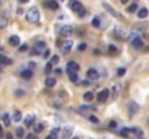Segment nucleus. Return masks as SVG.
Segmentation results:
<instances>
[{"label": "nucleus", "instance_id": "nucleus-22", "mask_svg": "<svg viewBox=\"0 0 149 139\" xmlns=\"http://www.w3.org/2000/svg\"><path fill=\"white\" fill-rule=\"evenodd\" d=\"M2 120H3V123H4V126H10V117H9L7 113H3L2 115Z\"/></svg>", "mask_w": 149, "mask_h": 139}, {"label": "nucleus", "instance_id": "nucleus-28", "mask_svg": "<svg viewBox=\"0 0 149 139\" xmlns=\"http://www.w3.org/2000/svg\"><path fill=\"white\" fill-rule=\"evenodd\" d=\"M42 131H43V125H42V123H38V125L35 126V135L36 133H41Z\"/></svg>", "mask_w": 149, "mask_h": 139}, {"label": "nucleus", "instance_id": "nucleus-5", "mask_svg": "<svg viewBox=\"0 0 149 139\" xmlns=\"http://www.w3.org/2000/svg\"><path fill=\"white\" fill-rule=\"evenodd\" d=\"M94 110V107H90V106H80L78 109H77V112L80 113V115H83V116H87L88 117L90 116V113Z\"/></svg>", "mask_w": 149, "mask_h": 139}, {"label": "nucleus", "instance_id": "nucleus-43", "mask_svg": "<svg viewBox=\"0 0 149 139\" xmlns=\"http://www.w3.org/2000/svg\"><path fill=\"white\" fill-rule=\"evenodd\" d=\"M26 139H36V135L35 133H29V135H26Z\"/></svg>", "mask_w": 149, "mask_h": 139}, {"label": "nucleus", "instance_id": "nucleus-40", "mask_svg": "<svg viewBox=\"0 0 149 139\" xmlns=\"http://www.w3.org/2000/svg\"><path fill=\"white\" fill-rule=\"evenodd\" d=\"M88 119L91 120L93 123H98V119H97V117H96V116H91V115H90V116H88Z\"/></svg>", "mask_w": 149, "mask_h": 139}, {"label": "nucleus", "instance_id": "nucleus-11", "mask_svg": "<svg viewBox=\"0 0 149 139\" xmlns=\"http://www.w3.org/2000/svg\"><path fill=\"white\" fill-rule=\"evenodd\" d=\"M98 77H100V74H98L97 70L90 68L88 71H87V78H88V80H97Z\"/></svg>", "mask_w": 149, "mask_h": 139}, {"label": "nucleus", "instance_id": "nucleus-3", "mask_svg": "<svg viewBox=\"0 0 149 139\" xmlns=\"http://www.w3.org/2000/svg\"><path fill=\"white\" fill-rule=\"evenodd\" d=\"M103 7L106 9V10H107L109 13L111 15V16H114V17H116V19H119V20H122V19H123V17H122V15H120V13H119V12H117L114 7H111V6L109 5V3H103Z\"/></svg>", "mask_w": 149, "mask_h": 139}, {"label": "nucleus", "instance_id": "nucleus-41", "mask_svg": "<svg viewBox=\"0 0 149 139\" xmlns=\"http://www.w3.org/2000/svg\"><path fill=\"white\" fill-rule=\"evenodd\" d=\"M78 49H80V51H85V49H87V44H80Z\"/></svg>", "mask_w": 149, "mask_h": 139}, {"label": "nucleus", "instance_id": "nucleus-37", "mask_svg": "<svg viewBox=\"0 0 149 139\" xmlns=\"http://www.w3.org/2000/svg\"><path fill=\"white\" fill-rule=\"evenodd\" d=\"M116 125H117V123L114 122V120H111V122L109 123V129H111V131H113V129H116Z\"/></svg>", "mask_w": 149, "mask_h": 139}, {"label": "nucleus", "instance_id": "nucleus-33", "mask_svg": "<svg viewBox=\"0 0 149 139\" xmlns=\"http://www.w3.org/2000/svg\"><path fill=\"white\" fill-rule=\"evenodd\" d=\"M20 119H22V115H20L19 112H15V115H13V120H15V122H19Z\"/></svg>", "mask_w": 149, "mask_h": 139}, {"label": "nucleus", "instance_id": "nucleus-26", "mask_svg": "<svg viewBox=\"0 0 149 139\" xmlns=\"http://www.w3.org/2000/svg\"><path fill=\"white\" fill-rule=\"evenodd\" d=\"M128 12H129V13H135V12H138V3L130 5L129 7H128Z\"/></svg>", "mask_w": 149, "mask_h": 139}, {"label": "nucleus", "instance_id": "nucleus-9", "mask_svg": "<svg viewBox=\"0 0 149 139\" xmlns=\"http://www.w3.org/2000/svg\"><path fill=\"white\" fill-rule=\"evenodd\" d=\"M71 48H73V41H65V42H62V45H61V51L64 52V54H68V52L71 51Z\"/></svg>", "mask_w": 149, "mask_h": 139}, {"label": "nucleus", "instance_id": "nucleus-31", "mask_svg": "<svg viewBox=\"0 0 149 139\" xmlns=\"http://www.w3.org/2000/svg\"><path fill=\"white\" fill-rule=\"evenodd\" d=\"M16 133H17V136H19V138H23V136H25V131H23V128H17Z\"/></svg>", "mask_w": 149, "mask_h": 139}, {"label": "nucleus", "instance_id": "nucleus-47", "mask_svg": "<svg viewBox=\"0 0 149 139\" xmlns=\"http://www.w3.org/2000/svg\"><path fill=\"white\" fill-rule=\"evenodd\" d=\"M119 2H120V3H123V5H126V3L129 2V0H119Z\"/></svg>", "mask_w": 149, "mask_h": 139}, {"label": "nucleus", "instance_id": "nucleus-10", "mask_svg": "<svg viewBox=\"0 0 149 139\" xmlns=\"http://www.w3.org/2000/svg\"><path fill=\"white\" fill-rule=\"evenodd\" d=\"M45 7L51 9V10H58V7H60V5H58V2H55V0H46L45 2Z\"/></svg>", "mask_w": 149, "mask_h": 139}, {"label": "nucleus", "instance_id": "nucleus-36", "mask_svg": "<svg viewBox=\"0 0 149 139\" xmlns=\"http://www.w3.org/2000/svg\"><path fill=\"white\" fill-rule=\"evenodd\" d=\"M109 52H110V54H116V52H117V48H116L114 45H110V46H109Z\"/></svg>", "mask_w": 149, "mask_h": 139}, {"label": "nucleus", "instance_id": "nucleus-48", "mask_svg": "<svg viewBox=\"0 0 149 139\" xmlns=\"http://www.w3.org/2000/svg\"><path fill=\"white\" fill-rule=\"evenodd\" d=\"M29 0H19V3H28Z\"/></svg>", "mask_w": 149, "mask_h": 139}, {"label": "nucleus", "instance_id": "nucleus-25", "mask_svg": "<svg viewBox=\"0 0 149 139\" xmlns=\"http://www.w3.org/2000/svg\"><path fill=\"white\" fill-rule=\"evenodd\" d=\"M129 107H130V113H129V115H130V117H132V116H133V113L138 112V106H136V104L133 103V101H130V103H129Z\"/></svg>", "mask_w": 149, "mask_h": 139}, {"label": "nucleus", "instance_id": "nucleus-12", "mask_svg": "<svg viewBox=\"0 0 149 139\" xmlns=\"http://www.w3.org/2000/svg\"><path fill=\"white\" fill-rule=\"evenodd\" d=\"M9 23V17L6 13H0V29H4Z\"/></svg>", "mask_w": 149, "mask_h": 139}, {"label": "nucleus", "instance_id": "nucleus-21", "mask_svg": "<svg viewBox=\"0 0 149 139\" xmlns=\"http://www.w3.org/2000/svg\"><path fill=\"white\" fill-rule=\"evenodd\" d=\"M33 122H35V116H33V115H29L26 119H25V125H26V128H29V126L32 125Z\"/></svg>", "mask_w": 149, "mask_h": 139}, {"label": "nucleus", "instance_id": "nucleus-24", "mask_svg": "<svg viewBox=\"0 0 149 139\" xmlns=\"http://www.w3.org/2000/svg\"><path fill=\"white\" fill-rule=\"evenodd\" d=\"M58 133H60V129L57 128V129H54V131H52L51 133L48 135V136H46V139H57V135H58Z\"/></svg>", "mask_w": 149, "mask_h": 139}, {"label": "nucleus", "instance_id": "nucleus-20", "mask_svg": "<svg viewBox=\"0 0 149 139\" xmlns=\"http://www.w3.org/2000/svg\"><path fill=\"white\" fill-rule=\"evenodd\" d=\"M55 83H57V80H55V78H52V77H48V78L45 80V86H46V87H49V88H51V87H54V86H55Z\"/></svg>", "mask_w": 149, "mask_h": 139}, {"label": "nucleus", "instance_id": "nucleus-18", "mask_svg": "<svg viewBox=\"0 0 149 139\" xmlns=\"http://www.w3.org/2000/svg\"><path fill=\"white\" fill-rule=\"evenodd\" d=\"M148 9H145V7H142V9H139L138 10V17L139 19H145V17H148Z\"/></svg>", "mask_w": 149, "mask_h": 139}, {"label": "nucleus", "instance_id": "nucleus-2", "mask_svg": "<svg viewBox=\"0 0 149 139\" xmlns=\"http://www.w3.org/2000/svg\"><path fill=\"white\" fill-rule=\"evenodd\" d=\"M45 42L43 41H38L35 45L32 46V49H30V55H41L43 54V51H45Z\"/></svg>", "mask_w": 149, "mask_h": 139}, {"label": "nucleus", "instance_id": "nucleus-45", "mask_svg": "<svg viewBox=\"0 0 149 139\" xmlns=\"http://www.w3.org/2000/svg\"><path fill=\"white\" fill-rule=\"evenodd\" d=\"M6 138H7V139H13V136H12V133H7V135H6Z\"/></svg>", "mask_w": 149, "mask_h": 139}, {"label": "nucleus", "instance_id": "nucleus-29", "mask_svg": "<svg viewBox=\"0 0 149 139\" xmlns=\"http://www.w3.org/2000/svg\"><path fill=\"white\" fill-rule=\"evenodd\" d=\"M120 135H122L123 138H129V139H130V135H129V131H128V128L122 129V131H120Z\"/></svg>", "mask_w": 149, "mask_h": 139}, {"label": "nucleus", "instance_id": "nucleus-6", "mask_svg": "<svg viewBox=\"0 0 149 139\" xmlns=\"http://www.w3.org/2000/svg\"><path fill=\"white\" fill-rule=\"evenodd\" d=\"M70 7L73 9L75 13H78L80 10H83V9H84V7H83V5L78 2V0H70Z\"/></svg>", "mask_w": 149, "mask_h": 139}, {"label": "nucleus", "instance_id": "nucleus-39", "mask_svg": "<svg viewBox=\"0 0 149 139\" xmlns=\"http://www.w3.org/2000/svg\"><path fill=\"white\" fill-rule=\"evenodd\" d=\"M125 73H126V70H125V68H119V71H117V75L122 77V75H125Z\"/></svg>", "mask_w": 149, "mask_h": 139}, {"label": "nucleus", "instance_id": "nucleus-34", "mask_svg": "<svg viewBox=\"0 0 149 139\" xmlns=\"http://www.w3.org/2000/svg\"><path fill=\"white\" fill-rule=\"evenodd\" d=\"M113 93H114L113 98H117V97H119V86H114V88H113Z\"/></svg>", "mask_w": 149, "mask_h": 139}, {"label": "nucleus", "instance_id": "nucleus-42", "mask_svg": "<svg viewBox=\"0 0 149 139\" xmlns=\"http://www.w3.org/2000/svg\"><path fill=\"white\" fill-rule=\"evenodd\" d=\"M19 51H20V52L28 51V45H20V46H19Z\"/></svg>", "mask_w": 149, "mask_h": 139}, {"label": "nucleus", "instance_id": "nucleus-8", "mask_svg": "<svg viewBox=\"0 0 149 139\" xmlns=\"http://www.w3.org/2000/svg\"><path fill=\"white\" fill-rule=\"evenodd\" d=\"M128 131H129V135H130V139H133V138H141L142 136V131L139 128H128Z\"/></svg>", "mask_w": 149, "mask_h": 139}, {"label": "nucleus", "instance_id": "nucleus-13", "mask_svg": "<svg viewBox=\"0 0 149 139\" xmlns=\"http://www.w3.org/2000/svg\"><path fill=\"white\" fill-rule=\"evenodd\" d=\"M9 44H10L12 46H19L20 45V39L17 35H12L10 38H9Z\"/></svg>", "mask_w": 149, "mask_h": 139}, {"label": "nucleus", "instance_id": "nucleus-38", "mask_svg": "<svg viewBox=\"0 0 149 139\" xmlns=\"http://www.w3.org/2000/svg\"><path fill=\"white\" fill-rule=\"evenodd\" d=\"M23 94H25L23 90H16V93H15V96H16V97H22Z\"/></svg>", "mask_w": 149, "mask_h": 139}, {"label": "nucleus", "instance_id": "nucleus-32", "mask_svg": "<svg viewBox=\"0 0 149 139\" xmlns=\"http://www.w3.org/2000/svg\"><path fill=\"white\" fill-rule=\"evenodd\" d=\"M58 62H60V57H58V55H54V57L51 58V64L54 65V64H58Z\"/></svg>", "mask_w": 149, "mask_h": 139}, {"label": "nucleus", "instance_id": "nucleus-46", "mask_svg": "<svg viewBox=\"0 0 149 139\" xmlns=\"http://www.w3.org/2000/svg\"><path fill=\"white\" fill-rule=\"evenodd\" d=\"M0 138H3V129H2V125H0Z\"/></svg>", "mask_w": 149, "mask_h": 139}, {"label": "nucleus", "instance_id": "nucleus-30", "mask_svg": "<svg viewBox=\"0 0 149 139\" xmlns=\"http://www.w3.org/2000/svg\"><path fill=\"white\" fill-rule=\"evenodd\" d=\"M51 71H52V64L48 62L46 64V67H45V74L48 75V74H51Z\"/></svg>", "mask_w": 149, "mask_h": 139}, {"label": "nucleus", "instance_id": "nucleus-44", "mask_svg": "<svg viewBox=\"0 0 149 139\" xmlns=\"http://www.w3.org/2000/svg\"><path fill=\"white\" fill-rule=\"evenodd\" d=\"M43 57H49V51H48V49H45V52H43Z\"/></svg>", "mask_w": 149, "mask_h": 139}, {"label": "nucleus", "instance_id": "nucleus-7", "mask_svg": "<svg viewBox=\"0 0 149 139\" xmlns=\"http://www.w3.org/2000/svg\"><path fill=\"white\" fill-rule=\"evenodd\" d=\"M109 94H110V91H109L107 88H103L100 93H97V100L100 101V103H103V101H106L109 98Z\"/></svg>", "mask_w": 149, "mask_h": 139}, {"label": "nucleus", "instance_id": "nucleus-17", "mask_svg": "<svg viewBox=\"0 0 149 139\" xmlns=\"http://www.w3.org/2000/svg\"><path fill=\"white\" fill-rule=\"evenodd\" d=\"M67 74H68V77H70V80H71L73 83H77V81H78V74H77V73L67 70Z\"/></svg>", "mask_w": 149, "mask_h": 139}, {"label": "nucleus", "instance_id": "nucleus-1", "mask_svg": "<svg viewBox=\"0 0 149 139\" xmlns=\"http://www.w3.org/2000/svg\"><path fill=\"white\" fill-rule=\"evenodd\" d=\"M26 20L29 23H39V20H41V12L38 10V7H32L28 10Z\"/></svg>", "mask_w": 149, "mask_h": 139}, {"label": "nucleus", "instance_id": "nucleus-4", "mask_svg": "<svg viewBox=\"0 0 149 139\" xmlns=\"http://www.w3.org/2000/svg\"><path fill=\"white\" fill-rule=\"evenodd\" d=\"M73 32H74V29H73V26H71V25H64V26L60 29V35L62 36V38L71 36V35H73Z\"/></svg>", "mask_w": 149, "mask_h": 139}, {"label": "nucleus", "instance_id": "nucleus-49", "mask_svg": "<svg viewBox=\"0 0 149 139\" xmlns=\"http://www.w3.org/2000/svg\"><path fill=\"white\" fill-rule=\"evenodd\" d=\"M2 2H3V0H0V3H2Z\"/></svg>", "mask_w": 149, "mask_h": 139}, {"label": "nucleus", "instance_id": "nucleus-23", "mask_svg": "<svg viewBox=\"0 0 149 139\" xmlns=\"http://www.w3.org/2000/svg\"><path fill=\"white\" fill-rule=\"evenodd\" d=\"M83 98H84L85 101H91L93 98H94V94H93L91 91H87V93H84V96H83Z\"/></svg>", "mask_w": 149, "mask_h": 139}, {"label": "nucleus", "instance_id": "nucleus-27", "mask_svg": "<svg viewBox=\"0 0 149 139\" xmlns=\"http://www.w3.org/2000/svg\"><path fill=\"white\" fill-rule=\"evenodd\" d=\"M91 25H93L94 28H100V17H98V16H96L94 19H93Z\"/></svg>", "mask_w": 149, "mask_h": 139}, {"label": "nucleus", "instance_id": "nucleus-35", "mask_svg": "<svg viewBox=\"0 0 149 139\" xmlns=\"http://www.w3.org/2000/svg\"><path fill=\"white\" fill-rule=\"evenodd\" d=\"M71 132H73V128H68V129H65V131L62 132V135L67 138V136H70V135H71Z\"/></svg>", "mask_w": 149, "mask_h": 139}, {"label": "nucleus", "instance_id": "nucleus-14", "mask_svg": "<svg viewBox=\"0 0 149 139\" xmlns=\"http://www.w3.org/2000/svg\"><path fill=\"white\" fill-rule=\"evenodd\" d=\"M132 45L135 46L136 49H141L142 46H143V41H142V38H139V36H136V38L132 41Z\"/></svg>", "mask_w": 149, "mask_h": 139}, {"label": "nucleus", "instance_id": "nucleus-19", "mask_svg": "<svg viewBox=\"0 0 149 139\" xmlns=\"http://www.w3.org/2000/svg\"><path fill=\"white\" fill-rule=\"evenodd\" d=\"M20 77H22V78H25V80L32 78V70H25V71H22V73H20Z\"/></svg>", "mask_w": 149, "mask_h": 139}, {"label": "nucleus", "instance_id": "nucleus-15", "mask_svg": "<svg viewBox=\"0 0 149 139\" xmlns=\"http://www.w3.org/2000/svg\"><path fill=\"white\" fill-rule=\"evenodd\" d=\"M67 70L70 71H74V73H77V71L80 70V65L77 62H74V61H70V62L67 64Z\"/></svg>", "mask_w": 149, "mask_h": 139}, {"label": "nucleus", "instance_id": "nucleus-16", "mask_svg": "<svg viewBox=\"0 0 149 139\" xmlns=\"http://www.w3.org/2000/svg\"><path fill=\"white\" fill-rule=\"evenodd\" d=\"M12 64V60L7 58L6 55H0V67H4V65H9Z\"/></svg>", "mask_w": 149, "mask_h": 139}]
</instances>
